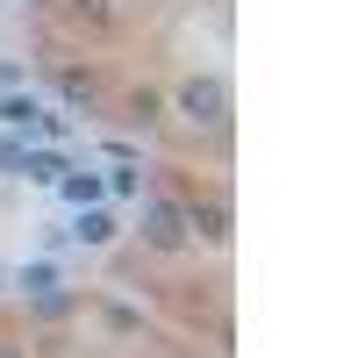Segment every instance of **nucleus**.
Here are the masks:
<instances>
[{"label":"nucleus","instance_id":"ddd939ff","mask_svg":"<svg viewBox=\"0 0 358 358\" xmlns=\"http://www.w3.org/2000/svg\"><path fill=\"white\" fill-rule=\"evenodd\" d=\"M0 86H15V65H8V57H0Z\"/></svg>","mask_w":358,"mask_h":358},{"label":"nucleus","instance_id":"7ed1b4c3","mask_svg":"<svg viewBox=\"0 0 358 358\" xmlns=\"http://www.w3.org/2000/svg\"><path fill=\"white\" fill-rule=\"evenodd\" d=\"M187 229H201L208 244H229V208H222V201H201V208H187Z\"/></svg>","mask_w":358,"mask_h":358},{"label":"nucleus","instance_id":"9b49d317","mask_svg":"<svg viewBox=\"0 0 358 358\" xmlns=\"http://www.w3.org/2000/svg\"><path fill=\"white\" fill-rule=\"evenodd\" d=\"M22 151H29V143H15V136H0V172H15V165H22Z\"/></svg>","mask_w":358,"mask_h":358},{"label":"nucleus","instance_id":"39448f33","mask_svg":"<svg viewBox=\"0 0 358 358\" xmlns=\"http://www.w3.org/2000/svg\"><path fill=\"white\" fill-rule=\"evenodd\" d=\"M15 172H29V179H36V187H57V179H65L72 165L57 158V151H22V165H15Z\"/></svg>","mask_w":358,"mask_h":358},{"label":"nucleus","instance_id":"1a4fd4ad","mask_svg":"<svg viewBox=\"0 0 358 358\" xmlns=\"http://www.w3.org/2000/svg\"><path fill=\"white\" fill-rule=\"evenodd\" d=\"M22 287H29V294H36V301H43V308H65V301H57V273H50V265H43V258H36V265H29V273H22Z\"/></svg>","mask_w":358,"mask_h":358},{"label":"nucleus","instance_id":"4468645a","mask_svg":"<svg viewBox=\"0 0 358 358\" xmlns=\"http://www.w3.org/2000/svg\"><path fill=\"white\" fill-rule=\"evenodd\" d=\"M0 358H22V344H0Z\"/></svg>","mask_w":358,"mask_h":358},{"label":"nucleus","instance_id":"0eeeda50","mask_svg":"<svg viewBox=\"0 0 358 358\" xmlns=\"http://www.w3.org/2000/svg\"><path fill=\"white\" fill-rule=\"evenodd\" d=\"M57 94H65L72 108H86V101L101 94V79H94V72H79V65H65V72H57Z\"/></svg>","mask_w":358,"mask_h":358},{"label":"nucleus","instance_id":"f257e3e1","mask_svg":"<svg viewBox=\"0 0 358 358\" xmlns=\"http://www.w3.org/2000/svg\"><path fill=\"white\" fill-rule=\"evenodd\" d=\"M179 108H187L194 122H208V129L229 122V94H222V79H187V86H179Z\"/></svg>","mask_w":358,"mask_h":358},{"label":"nucleus","instance_id":"20e7f679","mask_svg":"<svg viewBox=\"0 0 358 358\" xmlns=\"http://www.w3.org/2000/svg\"><path fill=\"white\" fill-rule=\"evenodd\" d=\"M36 101H29V94H15V86H0V129H36Z\"/></svg>","mask_w":358,"mask_h":358},{"label":"nucleus","instance_id":"423d86ee","mask_svg":"<svg viewBox=\"0 0 358 358\" xmlns=\"http://www.w3.org/2000/svg\"><path fill=\"white\" fill-rule=\"evenodd\" d=\"M57 194H65L72 208H94L108 187H101V172H65V179H57Z\"/></svg>","mask_w":358,"mask_h":358},{"label":"nucleus","instance_id":"6e6552de","mask_svg":"<svg viewBox=\"0 0 358 358\" xmlns=\"http://www.w3.org/2000/svg\"><path fill=\"white\" fill-rule=\"evenodd\" d=\"M72 236H79V244H108V236H115V215H108V208H79Z\"/></svg>","mask_w":358,"mask_h":358},{"label":"nucleus","instance_id":"9d476101","mask_svg":"<svg viewBox=\"0 0 358 358\" xmlns=\"http://www.w3.org/2000/svg\"><path fill=\"white\" fill-rule=\"evenodd\" d=\"M101 187H108V194H122V201H143V172H136V165H115Z\"/></svg>","mask_w":358,"mask_h":358},{"label":"nucleus","instance_id":"f03ea898","mask_svg":"<svg viewBox=\"0 0 358 358\" xmlns=\"http://www.w3.org/2000/svg\"><path fill=\"white\" fill-rule=\"evenodd\" d=\"M179 236H187V208L179 201H143V244L179 251Z\"/></svg>","mask_w":358,"mask_h":358},{"label":"nucleus","instance_id":"f8f14e48","mask_svg":"<svg viewBox=\"0 0 358 358\" xmlns=\"http://www.w3.org/2000/svg\"><path fill=\"white\" fill-rule=\"evenodd\" d=\"M72 15H86V22H108L115 8H108V0H72Z\"/></svg>","mask_w":358,"mask_h":358}]
</instances>
